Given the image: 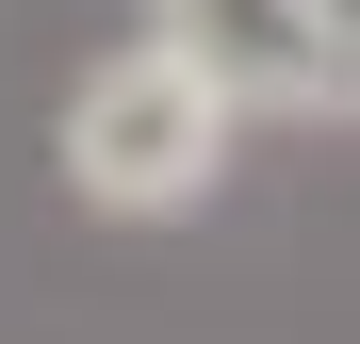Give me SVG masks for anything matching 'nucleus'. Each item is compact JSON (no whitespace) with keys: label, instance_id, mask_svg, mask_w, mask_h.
<instances>
[{"label":"nucleus","instance_id":"nucleus-2","mask_svg":"<svg viewBox=\"0 0 360 344\" xmlns=\"http://www.w3.org/2000/svg\"><path fill=\"white\" fill-rule=\"evenodd\" d=\"M164 49H180L229 115H344V98H360L344 17H311V0H164Z\"/></svg>","mask_w":360,"mask_h":344},{"label":"nucleus","instance_id":"nucleus-1","mask_svg":"<svg viewBox=\"0 0 360 344\" xmlns=\"http://www.w3.org/2000/svg\"><path fill=\"white\" fill-rule=\"evenodd\" d=\"M229 132H246V115L180 66L164 33H131V49H98L82 98H66V197L164 229V213H197V197L229 181Z\"/></svg>","mask_w":360,"mask_h":344},{"label":"nucleus","instance_id":"nucleus-3","mask_svg":"<svg viewBox=\"0 0 360 344\" xmlns=\"http://www.w3.org/2000/svg\"><path fill=\"white\" fill-rule=\"evenodd\" d=\"M311 17H344V0H311Z\"/></svg>","mask_w":360,"mask_h":344}]
</instances>
